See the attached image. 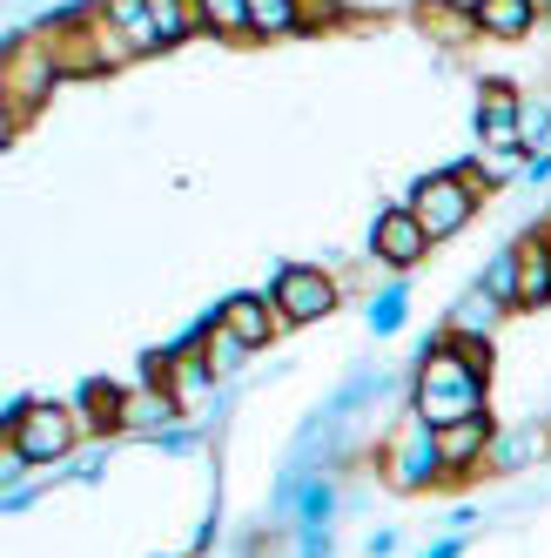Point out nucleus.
<instances>
[{
	"mask_svg": "<svg viewBox=\"0 0 551 558\" xmlns=\"http://www.w3.org/2000/svg\"><path fill=\"white\" fill-rule=\"evenodd\" d=\"M249 34H256V41H290V34H309L303 27V0H249Z\"/></svg>",
	"mask_w": 551,
	"mask_h": 558,
	"instance_id": "obj_17",
	"label": "nucleus"
},
{
	"mask_svg": "<svg viewBox=\"0 0 551 558\" xmlns=\"http://www.w3.org/2000/svg\"><path fill=\"white\" fill-rule=\"evenodd\" d=\"M551 451V430H498L491 437V451H485V471H525L531 458H544Z\"/></svg>",
	"mask_w": 551,
	"mask_h": 558,
	"instance_id": "obj_15",
	"label": "nucleus"
},
{
	"mask_svg": "<svg viewBox=\"0 0 551 558\" xmlns=\"http://www.w3.org/2000/svg\"><path fill=\"white\" fill-rule=\"evenodd\" d=\"M538 235H544V243H551V216H544V222H538Z\"/></svg>",
	"mask_w": 551,
	"mask_h": 558,
	"instance_id": "obj_29",
	"label": "nucleus"
},
{
	"mask_svg": "<svg viewBox=\"0 0 551 558\" xmlns=\"http://www.w3.org/2000/svg\"><path fill=\"white\" fill-rule=\"evenodd\" d=\"M175 417H188V411L175 404V390L162 377H148L142 390H128V404H122V430H169Z\"/></svg>",
	"mask_w": 551,
	"mask_h": 558,
	"instance_id": "obj_12",
	"label": "nucleus"
},
{
	"mask_svg": "<svg viewBox=\"0 0 551 558\" xmlns=\"http://www.w3.org/2000/svg\"><path fill=\"white\" fill-rule=\"evenodd\" d=\"M411 411H417L424 424H438V430L457 424V417H478V411H491V371H478L451 337H438V343L417 356Z\"/></svg>",
	"mask_w": 551,
	"mask_h": 558,
	"instance_id": "obj_1",
	"label": "nucleus"
},
{
	"mask_svg": "<svg viewBox=\"0 0 551 558\" xmlns=\"http://www.w3.org/2000/svg\"><path fill=\"white\" fill-rule=\"evenodd\" d=\"M491 303H504V310H518V250H504V256H491V269H485V283H478Z\"/></svg>",
	"mask_w": 551,
	"mask_h": 558,
	"instance_id": "obj_24",
	"label": "nucleus"
},
{
	"mask_svg": "<svg viewBox=\"0 0 551 558\" xmlns=\"http://www.w3.org/2000/svg\"><path fill=\"white\" fill-rule=\"evenodd\" d=\"M195 27L216 41H256L249 34V0H195Z\"/></svg>",
	"mask_w": 551,
	"mask_h": 558,
	"instance_id": "obj_18",
	"label": "nucleus"
},
{
	"mask_svg": "<svg viewBox=\"0 0 551 558\" xmlns=\"http://www.w3.org/2000/svg\"><path fill=\"white\" fill-rule=\"evenodd\" d=\"M122 404H128V390L122 384H82V397H74V411H82V424L88 430H101V437H114L122 430Z\"/></svg>",
	"mask_w": 551,
	"mask_h": 558,
	"instance_id": "obj_16",
	"label": "nucleus"
},
{
	"mask_svg": "<svg viewBox=\"0 0 551 558\" xmlns=\"http://www.w3.org/2000/svg\"><path fill=\"white\" fill-rule=\"evenodd\" d=\"M216 316H222V324H229L235 337H243L249 350H269L276 337L290 330V324H283V310H276V296H249V290H243V296H229Z\"/></svg>",
	"mask_w": 551,
	"mask_h": 558,
	"instance_id": "obj_10",
	"label": "nucleus"
},
{
	"mask_svg": "<svg viewBox=\"0 0 551 558\" xmlns=\"http://www.w3.org/2000/svg\"><path fill=\"white\" fill-rule=\"evenodd\" d=\"M478 34L485 41H525V34L538 27V14H531V0H478Z\"/></svg>",
	"mask_w": 551,
	"mask_h": 558,
	"instance_id": "obj_14",
	"label": "nucleus"
},
{
	"mask_svg": "<svg viewBox=\"0 0 551 558\" xmlns=\"http://www.w3.org/2000/svg\"><path fill=\"white\" fill-rule=\"evenodd\" d=\"M525 162H531V148H478V162H464V169L478 175L485 189H498L511 175H525Z\"/></svg>",
	"mask_w": 551,
	"mask_h": 558,
	"instance_id": "obj_22",
	"label": "nucleus"
},
{
	"mask_svg": "<svg viewBox=\"0 0 551 558\" xmlns=\"http://www.w3.org/2000/svg\"><path fill=\"white\" fill-rule=\"evenodd\" d=\"M417 27L430 34V41H444V48L485 41V34H478V14H470V8H451V0H424V8H417Z\"/></svg>",
	"mask_w": 551,
	"mask_h": 558,
	"instance_id": "obj_13",
	"label": "nucleus"
},
{
	"mask_svg": "<svg viewBox=\"0 0 551 558\" xmlns=\"http://www.w3.org/2000/svg\"><path fill=\"white\" fill-rule=\"evenodd\" d=\"M101 14L114 21L135 41V54H162V34H155V14H148V0H101Z\"/></svg>",
	"mask_w": 551,
	"mask_h": 558,
	"instance_id": "obj_19",
	"label": "nucleus"
},
{
	"mask_svg": "<svg viewBox=\"0 0 551 558\" xmlns=\"http://www.w3.org/2000/svg\"><path fill=\"white\" fill-rule=\"evenodd\" d=\"M41 34H48V48H54L61 82H95V74H108V68H101V48H95V27H88V8L54 14Z\"/></svg>",
	"mask_w": 551,
	"mask_h": 558,
	"instance_id": "obj_7",
	"label": "nucleus"
},
{
	"mask_svg": "<svg viewBox=\"0 0 551 558\" xmlns=\"http://www.w3.org/2000/svg\"><path fill=\"white\" fill-rule=\"evenodd\" d=\"M430 250H438V243H430V235H424V222L411 216V203H397V209H383L377 216V229H370V256L383 263V269H417Z\"/></svg>",
	"mask_w": 551,
	"mask_h": 558,
	"instance_id": "obj_8",
	"label": "nucleus"
},
{
	"mask_svg": "<svg viewBox=\"0 0 551 558\" xmlns=\"http://www.w3.org/2000/svg\"><path fill=\"white\" fill-rule=\"evenodd\" d=\"M54 88H61L54 48H48V34L34 27V34H21V41L8 48V61H0V95H8V129L21 135V129L34 122V108H41Z\"/></svg>",
	"mask_w": 551,
	"mask_h": 558,
	"instance_id": "obj_3",
	"label": "nucleus"
},
{
	"mask_svg": "<svg viewBox=\"0 0 551 558\" xmlns=\"http://www.w3.org/2000/svg\"><path fill=\"white\" fill-rule=\"evenodd\" d=\"M303 518H309V525H323V518H330V485H309L303 492Z\"/></svg>",
	"mask_w": 551,
	"mask_h": 558,
	"instance_id": "obj_26",
	"label": "nucleus"
},
{
	"mask_svg": "<svg viewBox=\"0 0 551 558\" xmlns=\"http://www.w3.org/2000/svg\"><path fill=\"white\" fill-rule=\"evenodd\" d=\"M276 310H283V324L296 330V324H323V316L336 310V276L330 269H317V263H290V269H276Z\"/></svg>",
	"mask_w": 551,
	"mask_h": 558,
	"instance_id": "obj_6",
	"label": "nucleus"
},
{
	"mask_svg": "<svg viewBox=\"0 0 551 558\" xmlns=\"http://www.w3.org/2000/svg\"><path fill=\"white\" fill-rule=\"evenodd\" d=\"M82 411L74 404H54V397H21L8 411V451L21 464H61L74 445H82Z\"/></svg>",
	"mask_w": 551,
	"mask_h": 558,
	"instance_id": "obj_2",
	"label": "nucleus"
},
{
	"mask_svg": "<svg viewBox=\"0 0 551 558\" xmlns=\"http://www.w3.org/2000/svg\"><path fill=\"white\" fill-rule=\"evenodd\" d=\"M531 14H538V21H551V0H531Z\"/></svg>",
	"mask_w": 551,
	"mask_h": 558,
	"instance_id": "obj_28",
	"label": "nucleus"
},
{
	"mask_svg": "<svg viewBox=\"0 0 551 558\" xmlns=\"http://www.w3.org/2000/svg\"><path fill=\"white\" fill-rule=\"evenodd\" d=\"M148 14H155L162 48H182L188 34H203V27H195V0H148Z\"/></svg>",
	"mask_w": 551,
	"mask_h": 558,
	"instance_id": "obj_21",
	"label": "nucleus"
},
{
	"mask_svg": "<svg viewBox=\"0 0 551 558\" xmlns=\"http://www.w3.org/2000/svg\"><path fill=\"white\" fill-rule=\"evenodd\" d=\"M203 350H209V364H216V377H229V371H235V364H243V356H249V343L235 337V330L222 324V316H209V337H203Z\"/></svg>",
	"mask_w": 551,
	"mask_h": 558,
	"instance_id": "obj_23",
	"label": "nucleus"
},
{
	"mask_svg": "<svg viewBox=\"0 0 551 558\" xmlns=\"http://www.w3.org/2000/svg\"><path fill=\"white\" fill-rule=\"evenodd\" d=\"M383 485L390 492H430V485H444V451H438V424H424L417 411L383 437Z\"/></svg>",
	"mask_w": 551,
	"mask_h": 558,
	"instance_id": "obj_5",
	"label": "nucleus"
},
{
	"mask_svg": "<svg viewBox=\"0 0 551 558\" xmlns=\"http://www.w3.org/2000/svg\"><path fill=\"white\" fill-rule=\"evenodd\" d=\"M491 437H498L491 411L444 424V430H438V451H444V477H470V471H485V451H491Z\"/></svg>",
	"mask_w": 551,
	"mask_h": 558,
	"instance_id": "obj_9",
	"label": "nucleus"
},
{
	"mask_svg": "<svg viewBox=\"0 0 551 558\" xmlns=\"http://www.w3.org/2000/svg\"><path fill=\"white\" fill-rule=\"evenodd\" d=\"M511 250H518V310H544L551 303V243L531 229Z\"/></svg>",
	"mask_w": 551,
	"mask_h": 558,
	"instance_id": "obj_11",
	"label": "nucleus"
},
{
	"mask_svg": "<svg viewBox=\"0 0 551 558\" xmlns=\"http://www.w3.org/2000/svg\"><path fill=\"white\" fill-rule=\"evenodd\" d=\"M485 209V182L470 175L464 162L457 169H438V175H424L417 189H411V216L424 222V235L430 243H451L457 229H470V216Z\"/></svg>",
	"mask_w": 551,
	"mask_h": 558,
	"instance_id": "obj_4",
	"label": "nucleus"
},
{
	"mask_svg": "<svg viewBox=\"0 0 551 558\" xmlns=\"http://www.w3.org/2000/svg\"><path fill=\"white\" fill-rule=\"evenodd\" d=\"M498 316H504V303H491L485 290H470V296L451 310V324H444V330H451V337H491V330H498Z\"/></svg>",
	"mask_w": 551,
	"mask_h": 558,
	"instance_id": "obj_20",
	"label": "nucleus"
},
{
	"mask_svg": "<svg viewBox=\"0 0 551 558\" xmlns=\"http://www.w3.org/2000/svg\"><path fill=\"white\" fill-rule=\"evenodd\" d=\"M404 310H411V296H404V290H383V296L370 303V330H377V337L404 330Z\"/></svg>",
	"mask_w": 551,
	"mask_h": 558,
	"instance_id": "obj_25",
	"label": "nucleus"
},
{
	"mask_svg": "<svg viewBox=\"0 0 551 558\" xmlns=\"http://www.w3.org/2000/svg\"><path fill=\"white\" fill-rule=\"evenodd\" d=\"M457 551H464V538H444L438 551H424V558H457Z\"/></svg>",
	"mask_w": 551,
	"mask_h": 558,
	"instance_id": "obj_27",
	"label": "nucleus"
}]
</instances>
